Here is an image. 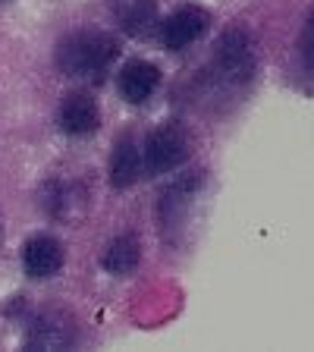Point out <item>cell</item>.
<instances>
[{
	"instance_id": "1",
	"label": "cell",
	"mask_w": 314,
	"mask_h": 352,
	"mask_svg": "<svg viewBox=\"0 0 314 352\" xmlns=\"http://www.w3.org/2000/svg\"><path fill=\"white\" fill-rule=\"evenodd\" d=\"M117 41L104 32H79L69 35L57 51V66L63 76L73 79H98L107 73V66L117 60Z\"/></svg>"
},
{
	"instance_id": "2",
	"label": "cell",
	"mask_w": 314,
	"mask_h": 352,
	"mask_svg": "<svg viewBox=\"0 0 314 352\" xmlns=\"http://www.w3.org/2000/svg\"><path fill=\"white\" fill-rule=\"evenodd\" d=\"M189 148H192L189 132L179 123H167L148 135L142 164H145L148 173H170L189 157Z\"/></svg>"
},
{
	"instance_id": "3",
	"label": "cell",
	"mask_w": 314,
	"mask_h": 352,
	"mask_svg": "<svg viewBox=\"0 0 314 352\" xmlns=\"http://www.w3.org/2000/svg\"><path fill=\"white\" fill-rule=\"evenodd\" d=\"M217 73L229 82V85H245L255 76V54H251V41L242 29H229L220 35L217 41Z\"/></svg>"
},
{
	"instance_id": "4",
	"label": "cell",
	"mask_w": 314,
	"mask_h": 352,
	"mask_svg": "<svg viewBox=\"0 0 314 352\" xmlns=\"http://www.w3.org/2000/svg\"><path fill=\"white\" fill-rule=\"evenodd\" d=\"M76 340V324L73 318H66L63 311H44L32 321L29 327V349H66Z\"/></svg>"
},
{
	"instance_id": "5",
	"label": "cell",
	"mask_w": 314,
	"mask_h": 352,
	"mask_svg": "<svg viewBox=\"0 0 314 352\" xmlns=\"http://www.w3.org/2000/svg\"><path fill=\"white\" fill-rule=\"evenodd\" d=\"M208 29V13L201 7H183L176 10L161 29V41L170 51H183L189 44H195Z\"/></svg>"
},
{
	"instance_id": "6",
	"label": "cell",
	"mask_w": 314,
	"mask_h": 352,
	"mask_svg": "<svg viewBox=\"0 0 314 352\" xmlns=\"http://www.w3.org/2000/svg\"><path fill=\"white\" fill-rule=\"evenodd\" d=\"M22 267L29 277H54L63 267V245L54 236H32L22 245Z\"/></svg>"
},
{
	"instance_id": "7",
	"label": "cell",
	"mask_w": 314,
	"mask_h": 352,
	"mask_svg": "<svg viewBox=\"0 0 314 352\" xmlns=\"http://www.w3.org/2000/svg\"><path fill=\"white\" fill-rule=\"evenodd\" d=\"M57 120H60V129H63L66 135H91V132L98 129V123H101V113H98L95 98L76 91V95L63 98Z\"/></svg>"
},
{
	"instance_id": "8",
	"label": "cell",
	"mask_w": 314,
	"mask_h": 352,
	"mask_svg": "<svg viewBox=\"0 0 314 352\" xmlns=\"http://www.w3.org/2000/svg\"><path fill=\"white\" fill-rule=\"evenodd\" d=\"M161 85V69L148 60H129L120 73V95L129 104H145Z\"/></svg>"
},
{
	"instance_id": "9",
	"label": "cell",
	"mask_w": 314,
	"mask_h": 352,
	"mask_svg": "<svg viewBox=\"0 0 314 352\" xmlns=\"http://www.w3.org/2000/svg\"><path fill=\"white\" fill-rule=\"evenodd\" d=\"M85 189L79 183H51L47 186V198H44V208L47 214L57 220H79L85 214Z\"/></svg>"
},
{
	"instance_id": "10",
	"label": "cell",
	"mask_w": 314,
	"mask_h": 352,
	"mask_svg": "<svg viewBox=\"0 0 314 352\" xmlns=\"http://www.w3.org/2000/svg\"><path fill=\"white\" fill-rule=\"evenodd\" d=\"M198 186H201V176L189 173V176H183L179 183H173L167 192H164V205H161L164 227H176V223H183V214H186V208L192 205Z\"/></svg>"
},
{
	"instance_id": "11",
	"label": "cell",
	"mask_w": 314,
	"mask_h": 352,
	"mask_svg": "<svg viewBox=\"0 0 314 352\" xmlns=\"http://www.w3.org/2000/svg\"><path fill=\"white\" fill-rule=\"evenodd\" d=\"M139 261H142V242L132 233L117 236V239L107 245V252H104V267H107L113 277H126V274H132L135 267H139Z\"/></svg>"
},
{
	"instance_id": "12",
	"label": "cell",
	"mask_w": 314,
	"mask_h": 352,
	"mask_svg": "<svg viewBox=\"0 0 314 352\" xmlns=\"http://www.w3.org/2000/svg\"><path fill=\"white\" fill-rule=\"evenodd\" d=\"M142 173V154L139 148L132 145V139L117 142L113 148V157H110V183L113 189H129Z\"/></svg>"
},
{
	"instance_id": "13",
	"label": "cell",
	"mask_w": 314,
	"mask_h": 352,
	"mask_svg": "<svg viewBox=\"0 0 314 352\" xmlns=\"http://www.w3.org/2000/svg\"><path fill=\"white\" fill-rule=\"evenodd\" d=\"M113 16L129 35H145L154 22V0H113Z\"/></svg>"
},
{
	"instance_id": "14",
	"label": "cell",
	"mask_w": 314,
	"mask_h": 352,
	"mask_svg": "<svg viewBox=\"0 0 314 352\" xmlns=\"http://www.w3.org/2000/svg\"><path fill=\"white\" fill-rule=\"evenodd\" d=\"M311 32H314V25H311V19L305 22V41H302V51H305V63L311 66Z\"/></svg>"
}]
</instances>
